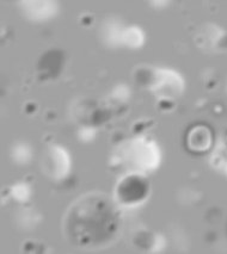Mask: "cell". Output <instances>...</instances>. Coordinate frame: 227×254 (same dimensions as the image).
<instances>
[{"label": "cell", "mask_w": 227, "mask_h": 254, "mask_svg": "<svg viewBox=\"0 0 227 254\" xmlns=\"http://www.w3.org/2000/svg\"><path fill=\"white\" fill-rule=\"evenodd\" d=\"M121 191L119 196L123 202L128 203L131 193L133 192V202L139 200L146 194V184L140 178H127L121 184Z\"/></svg>", "instance_id": "cell-2"}, {"label": "cell", "mask_w": 227, "mask_h": 254, "mask_svg": "<svg viewBox=\"0 0 227 254\" xmlns=\"http://www.w3.org/2000/svg\"><path fill=\"white\" fill-rule=\"evenodd\" d=\"M212 132L208 127L196 126L188 132V147L197 153L206 152L211 148Z\"/></svg>", "instance_id": "cell-1"}]
</instances>
